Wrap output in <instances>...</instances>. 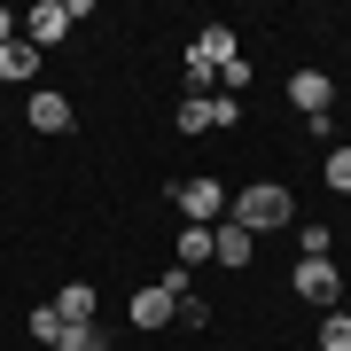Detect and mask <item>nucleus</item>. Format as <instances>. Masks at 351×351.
I'll return each mask as SVG.
<instances>
[{
	"label": "nucleus",
	"instance_id": "1a4fd4ad",
	"mask_svg": "<svg viewBox=\"0 0 351 351\" xmlns=\"http://www.w3.org/2000/svg\"><path fill=\"white\" fill-rule=\"evenodd\" d=\"M250 242H258V234H242L234 219H219V226H211V265H250Z\"/></svg>",
	"mask_w": 351,
	"mask_h": 351
},
{
	"label": "nucleus",
	"instance_id": "9d476101",
	"mask_svg": "<svg viewBox=\"0 0 351 351\" xmlns=\"http://www.w3.org/2000/svg\"><path fill=\"white\" fill-rule=\"evenodd\" d=\"M55 320H63V328H94V281H63V297H55Z\"/></svg>",
	"mask_w": 351,
	"mask_h": 351
},
{
	"label": "nucleus",
	"instance_id": "9b49d317",
	"mask_svg": "<svg viewBox=\"0 0 351 351\" xmlns=\"http://www.w3.org/2000/svg\"><path fill=\"white\" fill-rule=\"evenodd\" d=\"M0 78H16V86H32V78H39V47H32L24 32H16L8 47H0Z\"/></svg>",
	"mask_w": 351,
	"mask_h": 351
},
{
	"label": "nucleus",
	"instance_id": "412c9836",
	"mask_svg": "<svg viewBox=\"0 0 351 351\" xmlns=\"http://www.w3.org/2000/svg\"><path fill=\"white\" fill-rule=\"evenodd\" d=\"M313 351H320V343H313Z\"/></svg>",
	"mask_w": 351,
	"mask_h": 351
},
{
	"label": "nucleus",
	"instance_id": "ddd939ff",
	"mask_svg": "<svg viewBox=\"0 0 351 351\" xmlns=\"http://www.w3.org/2000/svg\"><path fill=\"white\" fill-rule=\"evenodd\" d=\"M336 250V234H328V226L313 219V226H297V258H328Z\"/></svg>",
	"mask_w": 351,
	"mask_h": 351
},
{
	"label": "nucleus",
	"instance_id": "f257e3e1",
	"mask_svg": "<svg viewBox=\"0 0 351 351\" xmlns=\"http://www.w3.org/2000/svg\"><path fill=\"white\" fill-rule=\"evenodd\" d=\"M226 219H234L242 234H281V226H297V195H289L281 180H258V188H242L226 203Z\"/></svg>",
	"mask_w": 351,
	"mask_h": 351
},
{
	"label": "nucleus",
	"instance_id": "0eeeda50",
	"mask_svg": "<svg viewBox=\"0 0 351 351\" xmlns=\"http://www.w3.org/2000/svg\"><path fill=\"white\" fill-rule=\"evenodd\" d=\"M125 313H133V328H149V336H156V328H172L180 297H172L164 281H149V289H133V304H125Z\"/></svg>",
	"mask_w": 351,
	"mask_h": 351
},
{
	"label": "nucleus",
	"instance_id": "f3484780",
	"mask_svg": "<svg viewBox=\"0 0 351 351\" xmlns=\"http://www.w3.org/2000/svg\"><path fill=\"white\" fill-rule=\"evenodd\" d=\"M55 336H63V320H55V304H39V313H32V343L55 351Z\"/></svg>",
	"mask_w": 351,
	"mask_h": 351
},
{
	"label": "nucleus",
	"instance_id": "2eb2a0df",
	"mask_svg": "<svg viewBox=\"0 0 351 351\" xmlns=\"http://www.w3.org/2000/svg\"><path fill=\"white\" fill-rule=\"evenodd\" d=\"M55 351H110V336H101V328H63Z\"/></svg>",
	"mask_w": 351,
	"mask_h": 351
},
{
	"label": "nucleus",
	"instance_id": "20e7f679",
	"mask_svg": "<svg viewBox=\"0 0 351 351\" xmlns=\"http://www.w3.org/2000/svg\"><path fill=\"white\" fill-rule=\"evenodd\" d=\"M289 289H297L304 304H320V313H336V297H343V274L328 258H297V274H289Z\"/></svg>",
	"mask_w": 351,
	"mask_h": 351
},
{
	"label": "nucleus",
	"instance_id": "a211bd4d",
	"mask_svg": "<svg viewBox=\"0 0 351 351\" xmlns=\"http://www.w3.org/2000/svg\"><path fill=\"white\" fill-rule=\"evenodd\" d=\"M172 320H188V328H211V304H203L195 289H188V297H180V313H172Z\"/></svg>",
	"mask_w": 351,
	"mask_h": 351
},
{
	"label": "nucleus",
	"instance_id": "f8f14e48",
	"mask_svg": "<svg viewBox=\"0 0 351 351\" xmlns=\"http://www.w3.org/2000/svg\"><path fill=\"white\" fill-rule=\"evenodd\" d=\"M180 265H211V226H180Z\"/></svg>",
	"mask_w": 351,
	"mask_h": 351
},
{
	"label": "nucleus",
	"instance_id": "7ed1b4c3",
	"mask_svg": "<svg viewBox=\"0 0 351 351\" xmlns=\"http://www.w3.org/2000/svg\"><path fill=\"white\" fill-rule=\"evenodd\" d=\"M86 16V0H39V8L24 16V39L32 47H63V32Z\"/></svg>",
	"mask_w": 351,
	"mask_h": 351
},
{
	"label": "nucleus",
	"instance_id": "6ab92c4d",
	"mask_svg": "<svg viewBox=\"0 0 351 351\" xmlns=\"http://www.w3.org/2000/svg\"><path fill=\"white\" fill-rule=\"evenodd\" d=\"M234 86H250V55H234V63L219 71V94H234Z\"/></svg>",
	"mask_w": 351,
	"mask_h": 351
},
{
	"label": "nucleus",
	"instance_id": "39448f33",
	"mask_svg": "<svg viewBox=\"0 0 351 351\" xmlns=\"http://www.w3.org/2000/svg\"><path fill=\"white\" fill-rule=\"evenodd\" d=\"M172 203L188 211V226H219V219H226V203H234V195H226L219 180H180V188H172Z\"/></svg>",
	"mask_w": 351,
	"mask_h": 351
},
{
	"label": "nucleus",
	"instance_id": "4468645a",
	"mask_svg": "<svg viewBox=\"0 0 351 351\" xmlns=\"http://www.w3.org/2000/svg\"><path fill=\"white\" fill-rule=\"evenodd\" d=\"M320 180H328V188H336V195H351V149H328V164H320Z\"/></svg>",
	"mask_w": 351,
	"mask_h": 351
},
{
	"label": "nucleus",
	"instance_id": "f03ea898",
	"mask_svg": "<svg viewBox=\"0 0 351 351\" xmlns=\"http://www.w3.org/2000/svg\"><path fill=\"white\" fill-rule=\"evenodd\" d=\"M172 125H180V133H226V125H242V101H234V94H188Z\"/></svg>",
	"mask_w": 351,
	"mask_h": 351
},
{
	"label": "nucleus",
	"instance_id": "aec40b11",
	"mask_svg": "<svg viewBox=\"0 0 351 351\" xmlns=\"http://www.w3.org/2000/svg\"><path fill=\"white\" fill-rule=\"evenodd\" d=\"M0 47H8V39H0Z\"/></svg>",
	"mask_w": 351,
	"mask_h": 351
},
{
	"label": "nucleus",
	"instance_id": "6e6552de",
	"mask_svg": "<svg viewBox=\"0 0 351 351\" xmlns=\"http://www.w3.org/2000/svg\"><path fill=\"white\" fill-rule=\"evenodd\" d=\"M289 101H297L304 117H328V101H336V86H328L320 71H297V78H289Z\"/></svg>",
	"mask_w": 351,
	"mask_h": 351
},
{
	"label": "nucleus",
	"instance_id": "423d86ee",
	"mask_svg": "<svg viewBox=\"0 0 351 351\" xmlns=\"http://www.w3.org/2000/svg\"><path fill=\"white\" fill-rule=\"evenodd\" d=\"M24 117H32V133H71V125H78V110H71V101L55 94V86H32Z\"/></svg>",
	"mask_w": 351,
	"mask_h": 351
},
{
	"label": "nucleus",
	"instance_id": "dca6fc26",
	"mask_svg": "<svg viewBox=\"0 0 351 351\" xmlns=\"http://www.w3.org/2000/svg\"><path fill=\"white\" fill-rule=\"evenodd\" d=\"M320 351H351V313H328L320 320Z\"/></svg>",
	"mask_w": 351,
	"mask_h": 351
}]
</instances>
